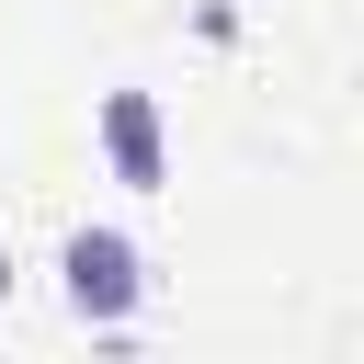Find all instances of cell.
<instances>
[{"label": "cell", "mask_w": 364, "mask_h": 364, "mask_svg": "<svg viewBox=\"0 0 364 364\" xmlns=\"http://www.w3.org/2000/svg\"><path fill=\"white\" fill-rule=\"evenodd\" d=\"M57 307H68L80 330H125V318L148 307V250H136L125 228H68V239H57Z\"/></svg>", "instance_id": "1"}, {"label": "cell", "mask_w": 364, "mask_h": 364, "mask_svg": "<svg viewBox=\"0 0 364 364\" xmlns=\"http://www.w3.org/2000/svg\"><path fill=\"white\" fill-rule=\"evenodd\" d=\"M91 136H102V171H114L125 193H171V125H159V91L114 80L102 114H91Z\"/></svg>", "instance_id": "2"}, {"label": "cell", "mask_w": 364, "mask_h": 364, "mask_svg": "<svg viewBox=\"0 0 364 364\" xmlns=\"http://www.w3.org/2000/svg\"><path fill=\"white\" fill-rule=\"evenodd\" d=\"M11 284H23V262H11V250H0V307H11Z\"/></svg>", "instance_id": "3"}]
</instances>
